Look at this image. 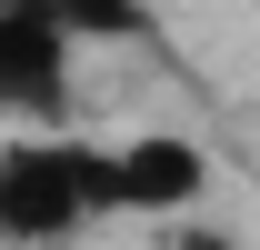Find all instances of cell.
Returning a JSON list of instances; mask_svg holds the SVG:
<instances>
[{"mask_svg":"<svg viewBox=\"0 0 260 250\" xmlns=\"http://www.w3.org/2000/svg\"><path fill=\"white\" fill-rule=\"evenodd\" d=\"M100 220H110L100 140H70V130L0 140V250H70Z\"/></svg>","mask_w":260,"mask_h":250,"instance_id":"1","label":"cell"},{"mask_svg":"<svg viewBox=\"0 0 260 250\" xmlns=\"http://www.w3.org/2000/svg\"><path fill=\"white\" fill-rule=\"evenodd\" d=\"M100 190H110V220H180L210 200V150L180 140V130H130V140H100Z\"/></svg>","mask_w":260,"mask_h":250,"instance_id":"2","label":"cell"},{"mask_svg":"<svg viewBox=\"0 0 260 250\" xmlns=\"http://www.w3.org/2000/svg\"><path fill=\"white\" fill-rule=\"evenodd\" d=\"M70 50L80 40L50 30L40 10H0V120L70 130Z\"/></svg>","mask_w":260,"mask_h":250,"instance_id":"3","label":"cell"},{"mask_svg":"<svg viewBox=\"0 0 260 250\" xmlns=\"http://www.w3.org/2000/svg\"><path fill=\"white\" fill-rule=\"evenodd\" d=\"M0 10H40L70 40H150V10L140 0H0Z\"/></svg>","mask_w":260,"mask_h":250,"instance_id":"4","label":"cell"},{"mask_svg":"<svg viewBox=\"0 0 260 250\" xmlns=\"http://www.w3.org/2000/svg\"><path fill=\"white\" fill-rule=\"evenodd\" d=\"M170 250H240V240H230V230H210V220H180V230H170Z\"/></svg>","mask_w":260,"mask_h":250,"instance_id":"5","label":"cell"}]
</instances>
